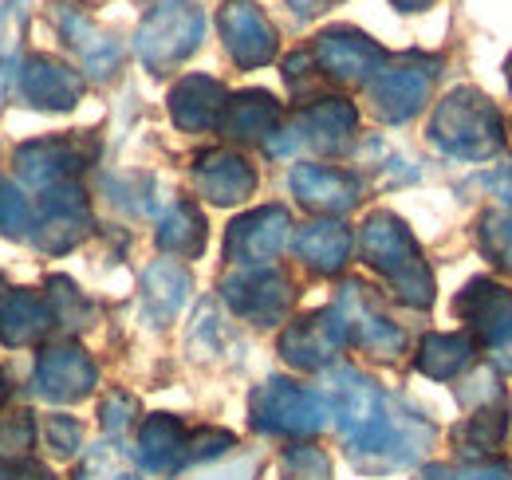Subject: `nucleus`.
Instances as JSON below:
<instances>
[{"instance_id": "nucleus-1", "label": "nucleus", "mask_w": 512, "mask_h": 480, "mask_svg": "<svg viewBox=\"0 0 512 480\" xmlns=\"http://www.w3.org/2000/svg\"><path fill=\"white\" fill-rule=\"evenodd\" d=\"M331 406H335V418H339V429L351 445L355 457L363 453H386V449H398L406 457L418 453L422 441H410L406 433H422L418 421H398L390 402L379 394L375 382H367L359 370H331Z\"/></svg>"}, {"instance_id": "nucleus-2", "label": "nucleus", "mask_w": 512, "mask_h": 480, "mask_svg": "<svg viewBox=\"0 0 512 480\" xmlns=\"http://www.w3.org/2000/svg\"><path fill=\"white\" fill-rule=\"evenodd\" d=\"M363 256L371 268H379L390 288L398 292V300L410 307H430L434 300V276L422 260L418 240L410 237V229L394 217V213H371L363 225Z\"/></svg>"}, {"instance_id": "nucleus-3", "label": "nucleus", "mask_w": 512, "mask_h": 480, "mask_svg": "<svg viewBox=\"0 0 512 480\" xmlns=\"http://www.w3.org/2000/svg\"><path fill=\"white\" fill-rule=\"evenodd\" d=\"M430 138L446 154L465 158V162H485L505 142L501 115L481 91H453L449 99H442L430 122Z\"/></svg>"}, {"instance_id": "nucleus-4", "label": "nucleus", "mask_w": 512, "mask_h": 480, "mask_svg": "<svg viewBox=\"0 0 512 480\" xmlns=\"http://www.w3.org/2000/svg\"><path fill=\"white\" fill-rule=\"evenodd\" d=\"M205 36V12L190 0L158 4L138 28V60L150 71H166L182 63Z\"/></svg>"}, {"instance_id": "nucleus-5", "label": "nucleus", "mask_w": 512, "mask_h": 480, "mask_svg": "<svg viewBox=\"0 0 512 480\" xmlns=\"http://www.w3.org/2000/svg\"><path fill=\"white\" fill-rule=\"evenodd\" d=\"M327 402L320 394L304 390V386H292L284 378H272L264 382L253 394V421L256 429L264 433H292V437H308V433H320L327 425Z\"/></svg>"}, {"instance_id": "nucleus-6", "label": "nucleus", "mask_w": 512, "mask_h": 480, "mask_svg": "<svg viewBox=\"0 0 512 480\" xmlns=\"http://www.w3.org/2000/svg\"><path fill=\"white\" fill-rule=\"evenodd\" d=\"M457 311L465 315V323L473 327V335L489 347L493 362L501 370H512V292L501 288L497 280H473L461 300Z\"/></svg>"}, {"instance_id": "nucleus-7", "label": "nucleus", "mask_w": 512, "mask_h": 480, "mask_svg": "<svg viewBox=\"0 0 512 480\" xmlns=\"http://www.w3.org/2000/svg\"><path fill=\"white\" fill-rule=\"evenodd\" d=\"M225 300L233 303L237 315H245L249 323H260V327H272L288 315L292 307V288L280 272L272 268H241L237 276L225 280Z\"/></svg>"}, {"instance_id": "nucleus-8", "label": "nucleus", "mask_w": 512, "mask_h": 480, "mask_svg": "<svg viewBox=\"0 0 512 480\" xmlns=\"http://www.w3.org/2000/svg\"><path fill=\"white\" fill-rule=\"evenodd\" d=\"M316 63L331 79L359 83V79H375L383 71L386 52L355 28H331L316 40Z\"/></svg>"}, {"instance_id": "nucleus-9", "label": "nucleus", "mask_w": 512, "mask_h": 480, "mask_svg": "<svg viewBox=\"0 0 512 480\" xmlns=\"http://www.w3.org/2000/svg\"><path fill=\"white\" fill-rule=\"evenodd\" d=\"M343 339H347V327H343L339 311L331 307V311H316V315L292 323L280 335V355L292 366H300V370H323L339 355Z\"/></svg>"}, {"instance_id": "nucleus-10", "label": "nucleus", "mask_w": 512, "mask_h": 480, "mask_svg": "<svg viewBox=\"0 0 512 480\" xmlns=\"http://www.w3.org/2000/svg\"><path fill=\"white\" fill-rule=\"evenodd\" d=\"M430 83H434V71L422 67V63H394L383 67L375 79H371V103L379 111V119L386 122H406L414 119L430 95Z\"/></svg>"}, {"instance_id": "nucleus-11", "label": "nucleus", "mask_w": 512, "mask_h": 480, "mask_svg": "<svg viewBox=\"0 0 512 480\" xmlns=\"http://www.w3.org/2000/svg\"><path fill=\"white\" fill-rule=\"evenodd\" d=\"M335 311H339V319H343V327H347V339H355L363 351H371V355H379V359H394V355L402 351L406 335L386 319L375 303L367 300V292H363L359 284H347V288H343Z\"/></svg>"}, {"instance_id": "nucleus-12", "label": "nucleus", "mask_w": 512, "mask_h": 480, "mask_svg": "<svg viewBox=\"0 0 512 480\" xmlns=\"http://www.w3.org/2000/svg\"><path fill=\"white\" fill-rule=\"evenodd\" d=\"M221 36L229 56L241 67H264L276 56V32L264 20V12L253 0H225L221 8Z\"/></svg>"}, {"instance_id": "nucleus-13", "label": "nucleus", "mask_w": 512, "mask_h": 480, "mask_svg": "<svg viewBox=\"0 0 512 480\" xmlns=\"http://www.w3.org/2000/svg\"><path fill=\"white\" fill-rule=\"evenodd\" d=\"M288 229H292V221H288V213L284 209H256L249 217H241V221H233V229H229V260H237L241 268H260V264H268L280 248H284V240H288Z\"/></svg>"}, {"instance_id": "nucleus-14", "label": "nucleus", "mask_w": 512, "mask_h": 480, "mask_svg": "<svg viewBox=\"0 0 512 480\" xmlns=\"http://www.w3.org/2000/svg\"><path fill=\"white\" fill-rule=\"evenodd\" d=\"M40 244L48 252H64L75 240L91 229V209L83 189H75L71 181H56L44 193V209H40Z\"/></svg>"}, {"instance_id": "nucleus-15", "label": "nucleus", "mask_w": 512, "mask_h": 480, "mask_svg": "<svg viewBox=\"0 0 512 480\" xmlns=\"http://www.w3.org/2000/svg\"><path fill=\"white\" fill-rule=\"evenodd\" d=\"M91 386H95V362L71 343L44 351L36 362V390L52 402H75Z\"/></svg>"}, {"instance_id": "nucleus-16", "label": "nucleus", "mask_w": 512, "mask_h": 480, "mask_svg": "<svg viewBox=\"0 0 512 480\" xmlns=\"http://www.w3.org/2000/svg\"><path fill=\"white\" fill-rule=\"evenodd\" d=\"M20 95L32 107H48V111H67L79 103L83 95V79L79 71H71L67 63L52 56H36L20 67Z\"/></svg>"}, {"instance_id": "nucleus-17", "label": "nucleus", "mask_w": 512, "mask_h": 480, "mask_svg": "<svg viewBox=\"0 0 512 480\" xmlns=\"http://www.w3.org/2000/svg\"><path fill=\"white\" fill-rule=\"evenodd\" d=\"M359 126V115L347 99H320L312 103L308 111H300V122H296V138L284 146V154L292 146H316V150H339Z\"/></svg>"}, {"instance_id": "nucleus-18", "label": "nucleus", "mask_w": 512, "mask_h": 480, "mask_svg": "<svg viewBox=\"0 0 512 480\" xmlns=\"http://www.w3.org/2000/svg\"><path fill=\"white\" fill-rule=\"evenodd\" d=\"M197 189L213 205H237L256 189V174L249 170V162L241 154L213 150V154L197 158Z\"/></svg>"}, {"instance_id": "nucleus-19", "label": "nucleus", "mask_w": 512, "mask_h": 480, "mask_svg": "<svg viewBox=\"0 0 512 480\" xmlns=\"http://www.w3.org/2000/svg\"><path fill=\"white\" fill-rule=\"evenodd\" d=\"M292 193L320 213H347L359 201V181L343 170L327 166H296L292 170Z\"/></svg>"}, {"instance_id": "nucleus-20", "label": "nucleus", "mask_w": 512, "mask_h": 480, "mask_svg": "<svg viewBox=\"0 0 512 480\" xmlns=\"http://www.w3.org/2000/svg\"><path fill=\"white\" fill-rule=\"evenodd\" d=\"M91 158V146L87 142H75V138H44V142H28L20 146L16 162H20V174L36 185H56V181L79 170V162Z\"/></svg>"}, {"instance_id": "nucleus-21", "label": "nucleus", "mask_w": 512, "mask_h": 480, "mask_svg": "<svg viewBox=\"0 0 512 480\" xmlns=\"http://www.w3.org/2000/svg\"><path fill=\"white\" fill-rule=\"evenodd\" d=\"M225 87L209 75H186L174 95H170V115L182 130H209L213 122L225 115Z\"/></svg>"}, {"instance_id": "nucleus-22", "label": "nucleus", "mask_w": 512, "mask_h": 480, "mask_svg": "<svg viewBox=\"0 0 512 480\" xmlns=\"http://www.w3.org/2000/svg\"><path fill=\"white\" fill-rule=\"evenodd\" d=\"M52 16H56L60 32L67 36V44L79 48V56H83V63H87L91 75L103 79V75H111V71L119 67V44H115L111 36H103L79 8H71V4H64V0H56Z\"/></svg>"}, {"instance_id": "nucleus-23", "label": "nucleus", "mask_w": 512, "mask_h": 480, "mask_svg": "<svg viewBox=\"0 0 512 480\" xmlns=\"http://www.w3.org/2000/svg\"><path fill=\"white\" fill-rule=\"evenodd\" d=\"M138 461L150 469V473H170L178 469L182 461H190V441H186V429L166 414H154V418L142 425L138 433Z\"/></svg>"}, {"instance_id": "nucleus-24", "label": "nucleus", "mask_w": 512, "mask_h": 480, "mask_svg": "<svg viewBox=\"0 0 512 480\" xmlns=\"http://www.w3.org/2000/svg\"><path fill=\"white\" fill-rule=\"evenodd\" d=\"M48 327H52V311L40 296L12 292L0 303V343L4 347H28V343L44 339Z\"/></svg>"}, {"instance_id": "nucleus-25", "label": "nucleus", "mask_w": 512, "mask_h": 480, "mask_svg": "<svg viewBox=\"0 0 512 480\" xmlns=\"http://www.w3.org/2000/svg\"><path fill=\"white\" fill-rule=\"evenodd\" d=\"M296 252L316 272H339L351 256V233L339 221H312L296 233Z\"/></svg>"}, {"instance_id": "nucleus-26", "label": "nucleus", "mask_w": 512, "mask_h": 480, "mask_svg": "<svg viewBox=\"0 0 512 480\" xmlns=\"http://www.w3.org/2000/svg\"><path fill=\"white\" fill-rule=\"evenodd\" d=\"M142 288H146V307L154 311V319L166 323L182 311V303L190 296V272L178 260H158L146 268Z\"/></svg>"}, {"instance_id": "nucleus-27", "label": "nucleus", "mask_w": 512, "mask_h": 480, "mask_svg": "<svg viewBox=\"0 0 512 480\" xmlns=\"http://www.w3.org/2000/svg\"><path fill=\"white\" fill-rule=\"evenodd\" d=\"M276 126V99L264 91H245L225 103V130L233 138H264Z\"/></svg>"}, {"instance_id": "nucleus-28", "label": "nucleus", "mask_w": 512, "mask_h": 480, "mask_svg": "<svg viewBox=\"0 0 512 480\" xmlns=\"http://www.w3.org/2000/svg\"><path fill=\"white\" fill-rule=\"evenodd\" d=\"M473 362V339L465 335H430L422 339V351H418V370L426 378H453L461 374L465 366Z\"/></svg>"}, {"instance_id": "nucleus-29", "label": "nucleus", "mask_w": 512, "mask_h": 480, "mask_svg": "<svg viewBox=\"0 0 512 480\" xmlns=\"http://www.w3.org/2000/svg\"><path fill=\"white\" fill-rule=\"evenodd\" d=\"M158 244H162L170 256H182V260L197 256V252L205 248V221H201V213H197L193 205H174L170 217H166L162 229H158Z\"/></svg>"}, {"instance_id": "nucleus-30", "label": "nucleus", "mask_w": 512, "mask_h": 480, "mask_svg": "<svg viewBox=\"0 0 512 480\" xmlns=\"http://www.w3.org/2000/svg\"><path fill=\"white\" fill-rule=\"evenodd\" d=\"M20 36H24V0H8L0 8V103L12 87L16 60H20Z\"/></svg>"}, {"instance_id": "nucleus-31", "label": "nucleus", "mask_w": 512, "mask_h": 480, "mask_svg": "<svg viewBox=\"0 0 512 480\" xmlns=\"http://www.w3.org/2000/svg\"><path fill=\"white\" fill-rule=\"evenodd\" d=\"M505 429H509V418L497 410V414H481V418H473L457 437H461V445L473 449V453H493V449L501 445Z\"/></svg>"}, {"instance_id": "nucleus-32", "label": "nucleus", "mask_w": 512, "mask_h": 480, "mask_svg": "<svg viewBox=\"0 0 512 480\" xmlns=\"http://www.w3.org/2000/svg\"><path fill=\"white\" fill-rule=\"evenodd\" d=\"M284 477L288 480H331V461L316 445H296L284 453Z\"/></svg>"}, {"instance_id": "nucleus-33", "label": "nucleus", "mask_w": 512, "mask_h": 480, "mask_svg": "<svg viewBox=\"0 0 512 480\" xmlns=\"http://www.w3.org/2000/svg\"><path fill=\"white\" fill-rule=\"evenodd\" d=\"M28 221H32V209H28L24 193L12 181H0V229L20 237L28 229Z\"/></svg>"}, {"instance_id": "nucleus-34", "label": "nucleus", "mask_w": 512, "mask_h": 480, "mask_svg": "<svg viewBox=\"0 0 512 480\" xmlns=\"http://www.w3.org/2000/svg\"><path fill=\"white\" fill-rule=\"evenodd\" d=\"M44 433H48V445H52V453H60V457H71L75 449H79V421L75 418H48L44 425Z\"/></svg>"}, {"instance_id": "nucleus-35", "label": "nucleus", "mask_w": 512, "mask_h": 480, "mask_svg": "<svg viewBox=\"0 0 512 480\" xmlns=\"http://www.w3.org/2000/svg\"><path fill=\"white\" fill-rule=\"evenodd\" d=\"M485 248L501 260V264H512V225L509 221H497V217H489L485 221Z\"/></svg>"}, {"instance_id": "nucleus-36", "label": "nucleus", "mask_w": 512, "mask_h": 480, "mask_svg": "<svg viewBox=\"0 0 512 480\" xmlns=\"http://www.w3.org/2000/svg\"><path fill=\"white\" fill-rule=\"evenodd\" d=\"M134 414H138V406H134L130 394H111V398L103 402V425H107L111 433H123Z\"/></svg>"}, {"instance_id": "nucleus-37", "label": "nucleus", "mask_w": 512, "mask_h": 480, "mask_svg": "<svg viewBox=\"0 0 512 480\" xmlns=\"http://www.w3.org/2000/svg\"><path fill=\"white\" fill-rule=\"evenodd\" d=\"M453 480H512V465L505 461H489V465H469V469H457Z\"/></svg>"}, {"instance_id": "nucleus-38", "label": "nucleus", "mask_w": 512, "mask_h": 480, "mask_svg": "<svg viewBox=\"0 0 512 480\" xmlns=\"http://www.w3.org/2000/svg\"><path fill=\"white\" fill-rule=\"evenodd\" d=\"M233 445V437L229 433H213V429H205V433H197V441L190 445V457H213V453H221V449H229Z\"/></svg>"}, {"instance_id": "nucleus-39", "label": "nucleus", "mask_w": 512, "mask_h": 480, "mask_svg": "<svg viewBox=\"0 0 512 480\" xmlns=\"http://www.w3.org/2000/svg\"><path fill=\"white\" fill-rule=\"evenodd\" d=\"M4 445H16V453H20V449H28V445H32V421L20 418L16 433H12V421H8V425H0V449H4Z\"/></svg>"}, {"instance_id": "nucleus-40", "label": "nucleus", "mask_w": 512, "mask_h": 480, "mask_svg": "<svg viewBox=\"0 0 512 480\" xmlns=\"http://www.w3.org/2000/svg\"><path fill=\"white\" fill-rule=\"evenodd\" d=\"M253 477H256V461H233V465H225V469L205 473L201 480H253Z\"/></svg>"}, {"instance_id": "nucleus-41", "label": "nucleus", "mask_w": 512, "mask_h": 480, "mask_svg": "<svg viewBox=\"0 0 512 480\" xmlns=\"http://www.w3.org/2000/svg\"><path fill=\"white\" fill-rule=\"evenodd\" d=\"M8 480H52V477H48V473H44L40 465H24L20 473H12Z\"/></svg>"}, {"instance_id": "nucleus-42", "label": "nucleus", "mask_w": 512, "mask_h": 480, "mask_svg": "<svg viewBox=\"0 0 512 480\" xmlns=\"http://www.w3.org/2000/svg\"><path fill=\"white\" fill-rule=\"evenodd\" d=\"M394 8H402V12H422V8H430L434 0H390Z\"/></svg>"}, {"instance_id": "nucleus-43", "label": "nucleus", "mask_w": 512, "mask_h": 480, "mask_svg": "<svg viewBox=\"0 0 512 480\" xmlns=\"http://www.w3.org/2000/svg\"><path fill=\"white\" fill-rule=\"evenodd\" d=\"M300 12H320V8H327V4H335V0H292Z\"/></svg>"}, {"instance_id": "nucleus-44", "label": "nucleus", "mask_w": 512, "mask_h": 480, "mask_svg": "<svg viewBox=\"0 0 512 480\" xmlns=\"http://www.w3.org/2000/svg\"><path fill=\"white\" fill-rule=\"evenodd\" d=\"M493 185H497V193H501V197H505V201L512 205V174H505V178H497Z\"/></svg>"}, {"instance_id": "nucleus-45", "label": "nucleus", "mask_w": 512, "mask_h": 480, "mask_svg": "<svg viewBox=\"0 0 512 480\" xmlns=\"http://www.w3.org/2000/svg\"><path fill=\"white\" fill-rule=\"evenodd\" d=\"M0 402H4V374H0Z\"/></svg>"}, {"instance_id": "nucleus-46", "label": "nucleus", "mask_w": 512, "mask_h": 480, "mask_svg": "<svg viewBox=\"0 0 512 480\" xmlns=\"http://www.w3.org/2000/svg\"><path fill=\"white\" fill-rule=\"evenodd\" d=\"M505 71H509V83H512V56H509V67H505Z\"/></svg>"}]
</instances>
